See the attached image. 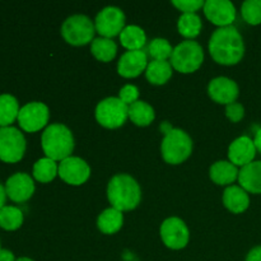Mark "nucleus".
I'll return each mask as SVG.
<instances>
[{
	"instance_id": "nucleus-1",
	"label": "nucleus",
	"mask_w": 261,
	"mask_h": 261,
	"mask_svg": "<svg viewBox=\"0 0 261 261\" xmlns=\"http://www.w3.org/2000/svg\"><path fill=\"white\" fill-rule=\"evenodd\" d=\"M209 53L222 65H234L244 58L245 43L241 33L233 25L218 28L209 41Z\"/></svg>"
},
{
	"instance_id": "nucleus-2",
	"label": "nucleus",
	"mask_w": 261,
	"mask_h": 261,
	"mask_svg": "<svg viewBox=\"0 0 261 261\" xmlns=\"http://www.w3.org/2000/svg\"><path fill=\"white\" fill-rule=\"evenodd\" d=\"M107 198L112 208L120 212L133 211L142 199L140 186L132 176L126 173L115 175L107 186Z\"/></svg>"
},
{
	"instance_id": "nucleus-3",
	"label": "nucleus",
	"mask_w": 261,
	"mask_h": 261,
	"mask_svg": "<svg viewBox=\"0 0 261 261\" xmlns=\"http://www.w3.org/2000/svg\"><path fill=\"white\" fill-rule=\"evenodd\" d=\"M43 153L53 161H64L71 157L74 150V138L70 130L63 124H53L45 129L41 137Z\"/></svg>"
},
{
	"instance_id": "nucleus-4",
	"label": "nucleus",
	"mask_w": 261,
	"mask_h": 261,
	"mask_svg": "<svg viewBox=\"0 0 261 261\" xmlns=\"http://www.w3.org/2000/svg\"><path fill=\"white\" fill-rule=\"evenodd\" d=\"M161 152L167 163L180 165L190 157L193 152V140L184 130L171 129L163 138Z\"/></svg>"
},
{
	"instance_id": "nucleus-5",
	"label": "nucleus",
	"mask_w": 261,
	"mask_h": 261,
	"mask_svg": "<svg viewBox=\"0 0 261 261\" xmlns=\"http://www.w3.org/2000/svg\"><path fill=\"white\" fill-rule=\"evenodd\" d=\"M204 61V51L198 42L188 40L173 48L171 56V65L180 73H194L201 66Z\"/></svg>"
},
{
	"instance_id": "nucleus-6",
	"label": "nucleus",
	"mask_w": 261,
	"mask_h": 261,
	"mask_svg": "<svg viewBox=\"0 0 261 261\" xmlns=\"http://www.w3.org/2000/svg\"><path fill=\"white\" fill-rule=\"evenodd\" d=\"M96 27L87 15L75 14L66 18L61 25V36L73 46H83L91 42L94 37Z\"/></svg>"
},
{
	"instance_id": "nucleus-7",
	"label": "nucleus",
	"mask_w": 261,
	"mask_h": 261,
	"mask_svg": "<svg viewBox=\"0 0 261 261\" xmlns=\"http://www.w3.org/2000/svg\"><path fill=\"white\" fill-rule=\"evenodd\" d=\"M129 117V106L119 97H109L97 105L96 119L106 129H117L122 126Z\"/></svg>"
},
{
	"instance_id": "nucleus-8",
	"label": "nucleus",
	"mask_w": 261,
	"mask_h": 261,
	"mask_svg": "<svg viewBox=\"0 0 261 261\" xmlns=\"http://www.w3.org/2000/svg\"><path fill=\"white\" fill-rule=\"evenodd\" d=\"M25 153V138L14 126L0 127V161L17 163Z\"/></svg>"
},
{
	"instance_id": "nucleus-9",
	"label": "nucleus",
	"mask_w": 261,
	"mask_h": 261,
	"mask_svg": "<svg viewBox=\"0 0 261 261\" xmlns=\"http://www.w3.org/2000/svg\"><path fill=\"white\" fill-rule=\"evenodd\" d=\"M48 107L42 102H30L19 110L18 124L27 133H36L45 127L48 122Z\"/></svg>"
},
{
	"instance_id": "nucleus-10",
	"label": "nucleus",
	"mask_w": 261,
	"mask_h": 261,
	"mask_svg": "<svg viewBox=\"0 0 261 261\" xmlns=\"http://www.w3.org/2000/svg\"><path fill=\"white\" fill-rule=\"evenodd\" d=\"M94 27L101 37L111 38L120 35L125 28V14L120 8L106 7L97 14Z\"/></svg>"
},
{
	"instance_id": "nucleus-11",
	"label": "nucleus",
	"mask_w": 261,
	"mask_h": 261,
	"mask_svg": "<svg viewBox=\"0 0 261 261\" xmlns=\"http://www.w3.org/2000/svg\"><path fill=\"white\" fill-rule=\"evenodd\" d=\"M161 239L171 250H181L189 244V228L177 217L167 218L161 226Z\"/></svg>"
},
{
	"instance_id": "nucleus-12",
	"label": "nucleus",
	"mask_w": 261,
	"mask_h": 261,
	"mask_svg": "<svg viewBox=\"0 0 261 261\" xmlns=\"http://www.w3.org/2000/svg\"><path fill=\"white\" fill-rule=\"evenodd\" d=\"M59 176L69 185L78 186L86 182L91 176L88 163L79 157H68L59 165Z\"/></svg>"
},
{
	"instance_id": "nucleus-13",
	"label": "nucleus",
	"mask_w": 261,
	"mask_h": 261,
	"mask_svg": "<svg viewBox=\"0 0 261 261\" xmlns=\"http://www.w3.org/2000/svg\"><path fill=\"white\" fill-rule=\"evenodd\" d=\"M5 193L14 203H24L35 194V182L27 173L17 172L5 182Z\"/></svg>"
},
{
	"instance_id": "nucleus-14",
	"label": "nucleus",
	"mask_w": 261,
	"mask_h": 261,
	"mask_svg": "<svg viewBox=\"0 0 261 261\" xmlns=\"http://www.w3.org/2000/svg\"><path fill=\"white\" fill-rule=\"evenodd\" d=\"M204 13L219 28L229 27L236 19V8L229 0H208L204 4Z\"/></svg>"
},
{
	"instance_id": "nucleus-15",
	"label": "nucleus",
	"mask_w": 261,
	"mask_h": 261,
	"mask_svg": "<svg viewBox=\"0 0 261 261\" xmlns=\"http://www.w3.org/2000/svg\"><path fill=\"white\" fill-rule=\"evenodd\" d=\"M239 86L232 79L226 76H218L211 81L208 86V93L214 102L221 105L234 103L239 97Z\"/></svg>"
},
{
	"instance_id": "nucleus-16",
	"label": "nucleus",
	"mask_w": 261,
	"mask_h": 261,
	"mask_svg": "<svg viewBox=\"0 0 261 261\" xmlns=\"http://www.w3.org/2000/svg\"><path fill=\"white\" fill-rule=\"evenodd\" d=\"M148 58L143 50L126 51L120 58L117 64V73L124 78H135L147 70Z\"/></svg>"
},
{
	"instance_id": "nucleus-17",
	"label": "nucleus",
	"mask_w": 261,
	"mask_h": 261,
	"mask_svg": "<svg viewBox=\"0 0 261 261\" xmlns=\"http://www.w3.org/2000/svg\"><path fill=\"white\" fill-rule=\"evenodd\" d=\"M256 155V147L251 138L240 137L231 143L228 148V158L229 162L234 166H241L245 167L249 163L254 162V158Z\"/></svg>"
},
{
	"instance_id": "nucleus-18",
	"label": "nucleus",
	"mask_w": 261,
	"mask_h": 261,
	"mask_svg": "<svg viewBox=\"0 0 261 261\" xmlns=\"http://www.w3.org/2000/svg\"><path fill=\"white\" fill-rule=\"evenodd\" d=\"M239 182L247 193L261 194V161H254L242 167L239 173Z\"/></svg>"
},
{
	"instance_id": "nucleus-19",
	"label": "nucleus",
	"mask_w": 261,
	"mask_h": 261,
	"mask_svg": "<svg viewBox=\"0 0 261 261\" xmlns=\"http://www.w3.org/2000/svg\"><path fill=\"white\" fill-rule=\"evenodd\" d=\"M223 204L229 212H232V213H244L250 205L249 194H247V191H245L241 186L231 185L224 190Z\"/></svg>"
},
{
	"instance_id": "nucleus-20",
	"label": "nucleus",
	"mask_w": 261,
	"mask_h": 261,
	"mask_svg": "<svg viewBox=\"0 0 261 261\" xmlns=\"http://www.w3.org/2000/svg\"><path fill=\"white\" fill-rule=\"evenodd\" d=\"M239 173L240 171L237 170L236 166L227 161H218L209 170V176H211L212 181L221 186L233 184L239 178Z\"/></svg>"
},
{
	"instance_id": "nucleus-21",
	"label": "nucleus",
	"mask_w": 261,
	"mask_h": 261,
	"mask_svg": "<svg viewBox=\"0 0 261 261\" xmlns=\"http://www.w3.org/2000/svg\"><path fill=\"white\" fill-rule=\"evenodd\" d=\"M122 223H124L122 212L117 211L112 206L102 212L97 219V227L105 234H114L119 232L121 229Z\"/></svg>"
},
{
	"instance_id": "nucleus-22",
	"label": "nucleus",
	"mask_w": 261,
	"mask_h": 261,
	"mask_svg": "<svg viewBox=\"0 0 261 261\" xmlns=\"http://www.w3.org/2000/svg\"><path fill=\"white\" fill-rule=\"evenodd\" d=\"M145 76L148 81L155 86H162L167 83L172 76V65L168 61L153 60L148 64Z\"/></svg>"
},
{
	"instance_id": "nucleus-23",
	"label": "nucleus",
	"mask_w": 261,
	"mask_h": 261,
	"mask_svg": "<svg viewBox=\"0 0 261 261\" xmlns=\"http://www.w3.org/2000/svg\"><path fill=\"white\" fill-rule=\"evenodd\" d=\"M19 103L12 94H0V127L10 126L19 114Z\"/></svg>"
},
{
	"instance_id": "nucleus-24",
	"label": "nucleus",
	"mask_w": 261,
	"mask_h": 261,
	"mask_svg": "<svg viewBox=\"0 0 261 261\" xmlns=\"http://www.w3.org/2000/svg\"><path fill=\"white\" fill-rule=\"evenodd\" d=\"M120 41L121 45L129 51L142 50L143 46L145 45L147 36L144 31L138 25H126L120 33Z\"/></svg>"
},
{
	"instance_id": "nucleus-25",
	"label": "nucleus",
	"mask_w": 261,
	"mask_h": 261,
	"mask_svg": "<svg viewBox=\"0 0 261 261\" xmlns=\"http://www.w3.org/2000/svg\"><path fill=\"white\" fill-rule=\"evenodd\" d=\"M154 117V110L147 102L137 101L129 106V119L137 126H148L152 124Z\"/></svg>"
},
{
	"instance_id": "nucleus-26",
	"label": "nucleus",
	"mask_w": 261,
	"mask_h": 261,
	"mask_svg": "<svg viewBox=\"0 0 261 261\" xmlns=\"http://www.w3.org/2000/svg\"><path fill=\"white\" fill-rule=\"evenodd\" d=\"M91 51L94 58L103 63L114 60L117 53V46L111 38L98 37L92 41Z\"/></svg>"
},
{
	"instance_id": "nucleus-27",
	"label": "nucleus",
	"mask_w": 261,
	"mask_h": 261,
	"mask_svg": "<svg viewBox=\"0 0 261 261\" xmlns=\"http://www.w3.org/2000/svg\"><path fill=\"white\" fill-rule=\"evenodd\" d=\"M59 173V166L56 165L55 161L50 158H40L37 162L33 165V177L38 182L47 184L53 181Z\"/></svg>"
},
{
	"instance_id": "nucleus-28",
	"label": "nucleus",
	"mask_w": 261,
	"mask_h": 261,
	"mask_svg": "<svg viewBox=\"0 0 261 261\" xmlns=\"http://www.w3.org/2000/svg\"><path fill=\"white\" fill-rule=\"evenodd\" d=\"M201 19L196 13H182L181 17L178 18L177 28L178 32L186 38H195L200 33Z\"/></svg>"
},
{
	"instance_id": "nucleus-29",
	"label": "nucleus",
	"mask_w": 261,
	"mask_h": 261,
	"mask_svg": "<svg viewBox=\"0 0 261 261\" xmlns=\"http://www.w3.org/2000/svg\"><path fill=\"white\" fill-rule=\"evenodd\" d=\"M23 213L19 208L5 205L0 209V227L5 231H15L23 224Z\"/></svg>"
},
{
	"instance_id": "nucleus-30",
	"label": "nucleus",
	"mask_w": 261,
	"mask_h": 261,
	"mask_svg": "<svg viewBox=\"0 0 261 261\" xmlns=\"http://www.w3.org/2000/svg\"><path fill=\"white\" fill-rule=\"evenodd\" d=\"M148 53L153 60L167 61V59H171L172 56L173 48L166 38H154L148 46Z\"/></svg>"
},
{
	"instance_id": "nucleus-31",
	"label": "nucleus",
	"mask_w": 261,
	"mask_h": 261,
	"mask_svg": "<svg viewBox=\"0 0 261 261\" xmlns=\"http://www.w3.org/2000/svg\"><path fill=\"white\" fill-rule=\"evenodd\" d=\"M244 19L249 24L257 25L261 23V0H246L241 7Z\"/></svg>"
},
{
	"instance_id": "nucleus-32",
	"label": "nucleus",
	"mask_w": 261,
	"mask_h": 261,
	"mask_svg": "<svg viewBox=\"0 0 261 261\" xmlns=\"http://www.w3.org/2000/svg\"><path fill=\"white\" fill-rule=\"evenodd\" d=\"M119 98L121 99L125 105L130 106V105L139 101V99H138L139 98V89L135 86H133V84H126V86H124L120 89Z\"/></svg>"
},
{
	"instance_id": "nucleus-33",
	"label": "nucleus",
	"mask_w": 261,
	"mask_h": 261,
	"mask_svg": "<svg viewBox=\"0 0 261 261\" xmlns=\"http://www.w3.org/2000/svg\"><path fill=\"white\" fill-rule=\"evenodd\" d=\"M172 4L182 13H195L200 8H204L203 0H173Z\"/></svg>"
},
{
	"instance_id": "nucleus-34",
	"label": "nucleus",
	"mask_w": 261,
	"mask_h": 261,
	"mask_svg": "<svg viewBox=\"0 0 261 261\" xmlns=\"http://www.w3.org/2000/svg\"><path fill=\"white\" fill-rule=\"evenodd\" d=\"M226 115L232 122H239L244 119L245 116V109L241 103H234L227 105L226 106Z\"/></svg>"
},
{
	"instance_id": "nucleus-35",
	"label": "nucleus",
	"mask_w": 261,
	"mask_h": 261,
	"mask_svg": "<svg viewBox=\"0 0 261 261\" xmlns=\"http://www.w3.org/2000/svg\"><path fill=\"white\" fill-rule=\"evenodd\" d=\"M246 261H261V246H256L250 250L246 256Z\"/></svg>"
},
{
	"instance_id": "nucleus-36",
	"label": "nucleus",
	"mask_w": 261,
	"mask_h": 261,
	"mask_svg": "<svg viewBox=\"0 0 261 261\" xmlns=\"http://www.w3.org/2000/svg\"><path fill=\"white\" fill-rule=\"evenodd\" d=\"M15 260L17 259H15L14 254H13L12 251L2 249V251H0V261H15Z\"/></svg>"
},
{
	"instance_id": "nucleus-37",
	"label": "nucleus",
	"mask_w": 261,
	"mask_h": 261,
	"mask_svg": "<svg viewBox=\"0 0 261 261\" xmlns=\"http://www.w3.org/2000/svg\"><path fill=\"white\" fill-rule=\"evenodd\" d=\"M7 193H5V186H3L2 184H0V209L3 208V206H5V201H7Z\"/></svg>"
},
{
	"instance_id": "nucleus-38",
	"label": "nucleus",
	"mask_w": 261,
	"mask_h": 261,
	"mask_svg": "<svg viewBox=\"0 0 261 261\" xmlns=\"http://www.w3.org/2000/svg\"><path fill=\"white\" fill-rule=\"evenodd\" d=\"M254 143H255V147H256V150H259L261 153V129L257 130L256 135H255Z\"/></svg>"
},
{
	"instance_id": "nucleus-39",
	"label": "nucleus",
	"mask_w": 261,
	"mask_h": 261,
	"mask_svg": "<svg viewBox=\"0 0 261 261\" xmlns=\"http://www.w3.org/2000/svg\"><path fill=\"white\" fill-rule=\"evenodd\" d=\"M15 261H33V260L30 259V257H19V259H17Z\"/></svg>"
},
{
	"instance_id": "nucleus-40",
	"label": "nucleus",
	"mask_w": 261,
	"mask_h": 261,
	"mask_svg": "<svg viewBox=\"0 0 261 261\" xmlns=\"http://www.w3.org/2000/svg\"><path fill=\"white\" fill-rule=\"evenodd\" d=\"M0 251H2V245H0Z\"/></svg>"
}]
</instances>
